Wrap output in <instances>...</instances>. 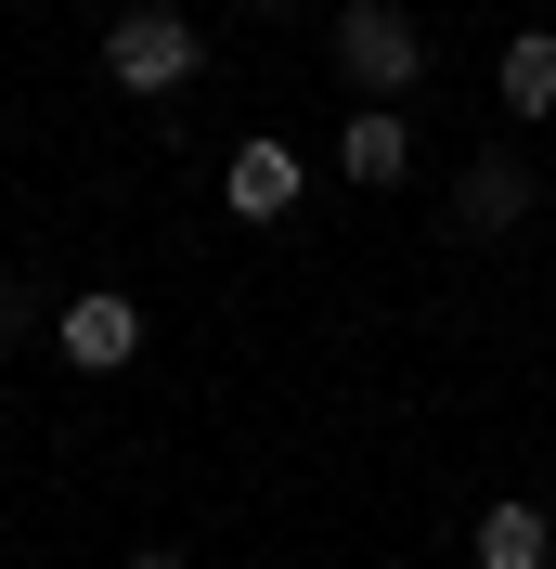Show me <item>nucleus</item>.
Listing matches in <instances>:
<instances>
[{
    "label": "nucleus",
    "mask_w": 556,
    "mask_h": 569,
    "mask_svg": "<svg viewBox=\"0 0 556 569\" xmlns=\"http://www.w3.org/2000/svg\"><path fill=\"white\" fill-rule=\"evenodd\" d=\"M337 78H349V91H376V104H401V91L427 78L415 13H388V0H349V13H337Z\"/></svg>",
    "instance_id": "f257e3e1"
},
{
    "label": "nucleus",
    "mask_w": 556,
    "mask_h": 569,
    "mask_svg": "<svg viewBox=\"0 0 556 569\" xmlns=\"http://www.w3.org/2000/svg\"><path fill=\"white\" fill-rule=\"evenodd\" d=\"M195 66H208V39L181 27L169 0H142V13H117V27H105V78H117V91H142V104H156V91H181Z\"/></svg>",
    "instance_id": "f03ea898"
},
{
    "label": "nucleus",
    "mask_w": 556,
    "mask_h": 569,
    "mask_svg": "<svg viewBox=\"0 0 556 569\" xmlns=\"http://www.w3.org/2000/svg\"><path fill=\"white\" fill-rule=\"evenodd\" d=\"M52 350H66L78 376H117V362H142V298H130V284H91V298H66Z\"/></svg>",
    "instance_id": "7ed1b4c3"
},
{
    "label": "nucleus",
    "mask_w": 556,
    "mask_h": 569,
    "mask_svg": "<svg viewBox=\"0 0 556 569\" xmlns=\"http://www.w3.org/2000/svg\"><path fill=\"white\" fill-rule=\"evenodd\" d=\"M298 194H311V169H298V142H259V130H246L234 156H220V208H234V220H285Z\"/></svg>",
    "instance_id": "20e7f679"
},
{
    "label": "nucleus",
    "mask_w": 556,
    "mask_h": 569,
    "mask_svg": "<svg viewBox=\"0 0 556 569\" xmlns=\"http://www.w3.org/2000/svg\"><path fill=\"white\" fill-rule=\"evenodd\" d=\"M337 169L363 181V194H388V181L415 169V117H401V104H349V130H337Z\"/></svg>",
    "instance_id": "39448f33"
},
{
    "label": "nucleus",
    "mask_w": 556,
    "mask_h": 569,
    "mask_svg": "<svg viewBox=\"0 0 556 569\" xmlns=\"http://www.w3.org/2000/svg\"><path fill=\"white\" fill-rule=\"evenodd\" d=\"M453 220L466 233H518L530 220V156H479V169L453 181Z\"/></svg>",
    "instance_id": "423d86ee"
},
{
    "label": "nucleus",
    "mask_w": 556,
    "mask_h": 569,
    "mask_svg": "<svg viewBox=\"0 0 556 569\" xmlns=\"http://www.w3.org/2000/svg\"><path fill=\"white\" fill-rule=\"evenodd\" d=\"M466 557H479V569H556V518L505 492V505L479 518V543H466Z\"/></svg>",
    "instance_id": "0eeeda50"
},
{
    "label": "nucleus",
    "mask_w": 556,
    "mask_h": 569,
    "mask_svg": "<svg viewBox=\"0 0 556 569\" xmlns=\"http://www.w3.org/2000/svg\"><path fill=\"white\" fill-rule=\"evenodd\" d=\"M505 117H556V27L505 39Z\"/></svg>",
    "instance_id": "6e6552de"
},
{
    "label": "nucleus",
    "mask_w": 556,
    "mask_h": 569,
    "mask_svg": "<svg viewBox=\"0 0 556 569\" xmlns=\"http://www.w3.org/2000/svg\"><path fill=\"white\" fill-rule=\"evenodd\" d=\"M117 569H181V557H156V543H142V557H117Z\"/></svg>",
    "instance_id": "1a4fd4ad"
},
{
    "label": "nucleus",
    "mask_w": 556,
    "mask_h": 569,
    "mask_svg": "<svg viewBox=\"0 0 556 569\" xmlns=\"http://www.w3.org/2000/svg\"><path fill=\"white\" fill-rule=\"evenodd\" d=\"M259 13H311V0H259Z\"/></svg>",
    "instance_id": "9d476101"
}]
</instances>
